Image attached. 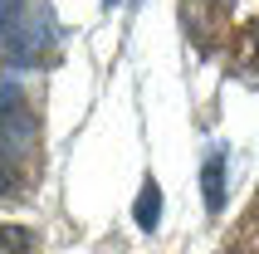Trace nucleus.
Wrapping results in <instances>:
<instances>
[{
  "mask_svg": "<svg viewBox=\"0 0 259 254\" xmlns=\"http://www.w3.org/2000/svg\"><path fill=\"white\" fill-rule=\"evenodd\" d=\"M44 44H49V25L25 10L10 25H0V59H10V64H34L44 54Z\"/></svg>",
  "mask_w": 259,
  "mask_h": 254,
  "instance_id": "nucleus-1",
  "label": "nucleus"
},
{
  "mask_svg": "<svg viewBox=\"0 0 259 254\" xmlns=\"http://www.w3.org/2000/svg\"><path fill=\"white\" fill-rule=\"evenodd\" d=\"M201 191H205V210H210V215L225 210V152H210V156H205Z\"/></svg>",
  "mask_w": 259,
  "mask_h": 254,
  "instance_id": "nucleus-2",
  "label": "nucleus"
},
{
  "mask_svg": "<svg viewBox=\"0 0 259 254\" xmlns=\"http://www.w3.org/2000/svg\"><path fill=\"white\" fill-rule=\"evenodd\" d=\"M137 225H142V230H157L161 225V186L157 181H142V196H137Z\"/></svg>",
  "mask_w": 259,
  "mask_h": 254,
  "instance_id": "nucleus-3",
  "label": "nucleus"
},
{
  "mask_svg": "<svg viewBox=\"0 0 259 254\" xmlns=\"http://www.w3.org/2000/svg\"><path fill=\"white\" fill-rule=\"evenodd\" d=\"M0 254H34V235L25 225H0Z\"/></svg>",
  "mask_w": 259,
  "mask_h": 254,
  "instance_id": "nucleus-4",
  "label": "nucleus"
},
{
  "mask_svg": "<svg viewBox=\"0 0 259 254\" xmlns=\"http://www.w3.org/2000/svg\"><path fill=\"white\" fill-rule=\"evenodd\" d=\"M15 103H20V88H15V83H10V78H0V117L10 113Z\"/></svg>",
  "mask_w": 259,
  "mask_h": 254,
  "instance_id": "nucleus-5",
  "label": "nucleus"
},
{
  "mask_svg": "<svg viewBox=\"0 0 259 254\" xmlns=\"http://www.w3.org/2000/svg\"><path fill=\"white\" fill-rule=\"evenodd\" d=\"M10 191H15V166L0 156V196H10Z\"/></svg>",
  "mask_w": 259,
  "mask_h": 254,
  "instance_id": "nucleus-6",
  "label": "nucleus"
},
{
  "mask_svg": "<svg viewBox=\"0 0 259 254\" xmlns=\"http://www.w3.org/2000/svg\"><path fill=\"white\" fill-rule=\"evenodd\" d=\"M20 10H25V0H0V25H10Z\"/></svg>",
  "mask_w": 259,
  "mask_h": 254,
  "instance_id": "nucleus-7",
  "label": "nucleus"
},
{
  "mask_svg": "<svg viewBox=\"0 0 259 254\" xmlns=\"http://www.w3.org/2000/svg\"><path fill=\"white\" fill-rule=\"evenodd\" d=\"M186 5H210V0H186Z\"/></svg>",
  "mask_w": 259,
  "mask_h": 254,
  "instance_id": "nucleus-8",
  "label": "nucleus"
},
{
  "mask_svg": "<svg viewBox=\"0 0 259 254\" xmlns=\"http://www.w3.org/2000/svg\"><path fill=\"white\" fill-rule=\"evenodd\" d=\"M103 5H117V0H103Z\"/></svg>",
  "mask_w": 259,
  "mask_h": 254,
  "instance_id": "nucleus-9",
  "label": "nucleus"
}]
</instances>
